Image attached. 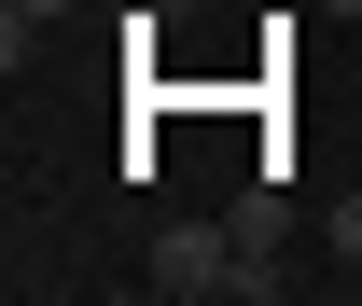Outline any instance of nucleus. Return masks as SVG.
Here are the masks:
<instances>
[{
    "label": "nucleus",
    "mask_w": 362,
    "mask_h": 306,
    "mask_svg": "<svg viewBox=\"0 0 362 306\" xmlns=\"http://www.w3.org/2000/svg\"><path fill=\"white\" fill-rule=\"evenodd\" d=\"M334 251H349V264H362V195H334Z\"/></svg>",
    "instance_id": "obj_3"
},
{
    "label": "nucleus",
    "mask_w": 362,
    "mask_h": 306,
    "mask_svg": "<svg viewBox=\"0 0 362 306\" xmlns=\"http://www.w3.org/2000/svg\"><path fill=\"white\" fill-rule=\"evenodd\" d=\"M126 14H139V0H126Z\"/></svg>",
    "instance_id": "obj_4"
},
{
    "label": "nucleus",
    "mask_w": 362,
    "mask_h": 306,
    "mask_svg": "<svg viewBox=\"0 0 362 306\" xmlns=\"http://www.w3.org/2000/svg\"><path fill=\"white\" fill-rule=\"evenodd\" d=\"M139 278H153V293H181V306H209V293H237V223H168Z\"/></svg>",
    "instance_id": "obj_1"
},
{
    "label": "nucleus",
    "mask_w": 362,
    "mask_h": 306,
    "mask_svg": "<svg viewBox=\"0 0 362 306\" xmlns=\"http://www.w3.org/2000/svg\"><path fill=\"white\" fill-rule=\"evenodd\" d=\"M56 14H70V0H0V56H14V70H28V42H42Z\"/></svg>",
    "instance_id": "obj_2"
}]
</instances>
